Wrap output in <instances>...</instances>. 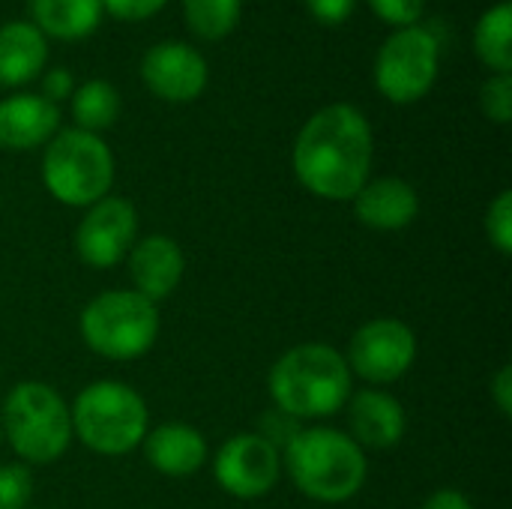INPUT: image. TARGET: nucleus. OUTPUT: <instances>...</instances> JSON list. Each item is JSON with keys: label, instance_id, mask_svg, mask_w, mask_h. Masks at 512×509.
Wrapping results in <instances>:
<instances>
[{"label": "nucleus", "instance_id": "obj_5", "mask_svg": "<svg viewBox=\"0 0 512 509\" xmlns=\"http://www.w3.org/2000/svg\"><path fill=\"white\" fill-rule=\"evenodd\" d=\"M3 441L27 465H51L72 444V417L63 396L42 381H21L9 390L0 414Z\"/></svg>", "mask_w": 512, "mask_h": 509}, {"label": "nucleus", "instance_id": "obj_14", "mask_svg": "<svg viewBox=\"0 0 512 509\" xmlns=\"http://www.w3.org/2000/svg\"><path fill=\"white\" fill-rule=\"evenodd\" d=\"M60 132V105L42 93H9L0 99V150L45 147Z\"/></svg>", "mask_w": 512, "mask_h": 509}, {"label": "nucleus", "instance_id": "obj_4", "mask_svg": "<svg viewBox=\"0 0 512 509\" xmlns=\"http://www.w3.org/2000/svg\"><path fill=\"white\" fill-rule=\"evenodd\" d=\"M72 438L99 456H126L141 447L150 414L144 396L123 381H93L87 384L72 408Z\"/></svg>", "mask_w": 512, "mask_h": 509}, {"label": "nucleus", "instance_id": "obj_20", "mask_svg": "<svg viewBox=\"0 0 512 509\" xmlns=\"http://www.w3.org/2000/svg\"><path fill=\"white\" fill-rule=\"evenodd\" d=\"M474 54L492 75H512V3L489 6L474 24Z\"/></svg>", "mask_w": 512, "mask_h": 509}, {"label": "nucleus", "instance_id": "obj_21", "mask_svg": "<svg viewBox=\"0 0 512 509\" xmlns=\"http://www.w3.org/2000/svg\"><path fill=\"white\" fill-rule=\"evenodd\" d=\"M120 93L111 81L105 78H87L84 84H75L72 96H69V111L75 120V129L84 132H105L117 123L120 117Z\"/></svg>", "mask_w": 512, "mask_h": 509}, {"label": "nucleus", "instance_id": "obj_19", "mask_svg": "<svg viewBox=\"0 0 512 509\" xmlns=\"http://www.w3.org/2000/svg\"><path fill=\"white\" fill-rule=\"evenodd\" d=\"M30 24L45 39L81 42L102 24V0H30Z\"/></svg>", "mask_w": 512, "mask_h": 509}, {"label": "nucleus", "instance_id": "obj_16", "mask_svg": "<svg viewBox=\"0 0 512 509\" xmlns=\"http://www.w3.org/2000/svg\"><path fill=\"white\" fill-rule=\"evenodd\" d=\"M351 201L357 222L372 231H402L420 213V195L402 177L369 180Z\"/></svg>", "mask_w": 512, "mask_h": 509}, {"label": "nucleus", "instance_id": "obj_23", "mask_svg": "<svg viewBox=\"0 0 512 509\" xmlns=\"http://www.w3.org/2000/svg\"><path fill=\"white\" fill-rule=\"evenodd\" d=\"M486 234L492 249H498L504 258L512 255V192L501 189L495 201L486 210Z\"/></svg>", "mask_w": 512, "mask_h": 509}, {"label": "nucleus", "instance_id": "obj_27", "mask_svg": "<svg viewBox=\"0 0 512 509\" xmlns=\"http://www.w3.org/2000/svg\"><path fill=\"white\" fill-rule=\"evenodd\" d=\"M168 6V0H102V12L111 15L114 21H150Z\"/></svg>", "mask_w": 512, "mask_h": 509}, {"label": "nucleus", "instance_id": "obj_30", "mask_svg": "<svg viewBox=\"0 0 512 509\" xmlns=\"http://www.w3.org/2000/svg\"><path fill=\"white\" fill-rule=\"evenodd\" d=\"M75 90V78L66 66H54L48 72H42V96L54 105H60L63 99H69Z\"/></svg>", "mask_w": 512, "mask_h": 509}, {"label": "nucleus", "instance_id": "obj_33", "mask_svg": "<svg viewBox=\"0 0 512 509\" xmlns=\"http://www.w3.org/2000/svg\"><path fill=\"white\" fill-rule=\"evenodd\" d=\"M0 444H3V426H0Z\"/></svg>", "mask_w": 512, "mask_h": 509}, {"label": "nucleus", "instance_id": "obj_3", "mask_svg": "<svg viewBox=\"0 0 512 509\" xmlns=\"http://www.w3.org/2000/svg\"><path fill=\"white\" fill-rule=\"evenodd\" d=\"M282 468L306 498L321 504L351 501L369 474L363 447L330 426L300 429L282 450Z\"/></svg>", "mask_w": 512, "mask_h": 509}, {"label": "nucleus", "instance_id": "obj_17", "mask_svg": "<svg viewBox=\"0 0 512 509\" xmlns=\"http://www.w3.org/2000/svg\"><path fill=\"white\" fill-rule=\"evenodd\" d=\"M141 447L147 465L165 477H192L207 462L204 435L186 423H162L156 429H147Z\"/></svg>", "mask_w": 512, "mask_h": 509}, {"label": "nucleus", "instance_id": "obj_32", "mask_svg": "<svg viewBox=\"0 0 512 509\" xmlns=\"http://www.w3.org/2000/svg\"><path fill=\"white\" fill-rule=\"evenodd\" d=\"M423 509H474L471 498L459 489H438L426 498Z\"/></svg>", "mask_w": 512, "mask_h": 509}, {"label": "nucleus", "instance_id": "obj_28", "mask_svg": "<svg viewBox=\"0 0 512 509\" xmlns=\"http://www.w3.org/2000/svg\"><path fill=\"white\" fill-rule=\"evenodd\" d=\"M297 432H300L297 420L288 417V414H282V411L276 408V411H270V414L261 420V432H258V435H261L264 441H270V444L282 453V450L288 447V441H291Z\"/></svg>", "mask_w": 512, "mask_h": 509}, {"label": "nucleus", "instance_id": "obj_6", "mask_svg": "<svg viewBox=\"0 0 512 509\" xmlns=\"http://www.w3.org/2000/svg\"><path fill=\"white\" fill-rule=\"evenodd\" d=\"M114 153L102 135L84 129H60L42 153V183L48 195L66 207H90L114 186Z\"/></svg>", "mask_w": 512, "mask_h": 509}, {"label": "nucleus", "instance_id": "obj_25", "mask_svg": "<svg viewBox=\"0 0 512 509\" xmlns=\"http://www.w3.org/2000/svg\"><path fill=\"white\" fill-rule=\"evenodd\" d=\"M33 498V477L27 465H0V509H27Z\"/></svg>", "mask_w": 512, "mask_h": 509}, {"label": "nucleus", "instance_id": "obj_11", "mask_svg": "<svg viewBox=\"0 0 512 509\" xmlns=\"http://www.w3.org/2000/svg\"><path fill=\"white\" fill-rule=\"evenodd\" d=\"M138 240V213L126 198L105 195L90 204L75 228V252L93 270H108L126 261Z\"/></svg>", "mask_w": 512, "mask_h": 509}, {"label": "nucleus", "instance_id": "obj_18", "mask_svg": "<svg viewBox=\"0 0 512 509\" xmlns=\"http://www.w3.org/2000/svg\"><path fill=\"white\" fill-rule=\"evenodd\" d=\"M48 39L30 21L0 27V87H24L45 72Z\"/></svg>", "mask_w": 512, "mask_h": 509}, {"label": "nucleus", "instance_id": "obj_24", "mask_svg": "<svg viewBox=\"0 0 512 509\" xmlns=\"http://www.w3.org/2000/svg\"><path fill=\"white\" fill-rule=\"evenodd\" d=\"M480 111L498 123L507 126L512 120V75H489L480 87Z\"/></svg>", "mask_w": 512, "mask_h": 509}, {"label": "nucleus", "instance_id": "obj_22", "mask_svg": "<svg viewBox=\"0 0 512 509\" xmlns=\"http://www.w3.org/2000/svg\"><path fill=\"white\" fill-rule=\"evenodd\" d=\"M180 3L189 33L204 42H219L231 36L243 15V0H180Z\"/></svg>", "mask_w": 512, "mask_h": 509}, {"label": "nucleus", "instance_id": "obj_7", "mask_svg": "<svg viewBox=\"0 0 512 509\" xmlns=\"http://www.w3.org/2000/svg\"><path fill=\"white\" fill-rule=\"evenodd\" d=\"M78 327L93 354L123 363L138 360L153 348L159 336V312L156 303L138 291H105L84 306Z\"/></svg>", "mask_w": 512, "mask_h": 509}, {"label": "nucleus", "instance_id": "obj_8", "mask_svg": "<svg viewBox=\"0 0 512 509\" xmlns=\"http://www.w3.org/2000/svg\"><path fill=\"white\" fill-rule=\"evenodd\" d=\"M441 72V36L429 24L393 30L372 66L378 93L393 105H414L435 87Z\"/></svg>", "mask_w": 512, "mask_h": 509}, {"label": "nucleus", "instance_id": "obj_9", "mask_svg": "<svg viewBox=\"0 0 512 509\" xmlns=\"http://www.w3.org/2000/svg\"><path fill=\"white\" fill-rule=\"evenodd\" d=\"M417 360V333L399 318H372L351 336L348 369L369 384L399 381Z\"/></svg>", "mask_w": 512, "mask_h": 509}, {"label": "nucleus", "instance_id": "obj_10", "mask_svg": "<svg viewBox=\"0 0 512 509\" xmlns=\"http://www.w3.org/2000/svg\"><path fill=\"white\" fill-rule=\"evenodd\" d=\"M213 477L222 492L240 501L264 498L282 477V453L258 432L231 435L213 459Z\"/></svg>", "mask_w": 512, "mask_h": 509}, {"label": "nucleus", "instance_id": "obj_12", "mask_svg": "<svg viewBox=\"0 0 512 509\" xmlns=\"http://www.w3.org/2000/svg\"><path fill=\"white\" fill-rule=\"evenodd\" d=\"M138 72H141L144 87L153 96H159L162 102H174V105L195 102L207 90V81H210V66L204 54L195 45L177 42V39L150 45L141 57Z\"/></svg>", "mask_w": 512, "mask_h": 509}, {"label": "nucleus", "instance_id": "obj_29", "mask_svg": "<svg viewBox=\"0 0 512 509\" xmlns=\"http://www.w3.org/2000/svg\"><path fill=\"white\" fill-rule=\"evenodd\" d=\"M306 9L318 24L336 27V24H345L354 15L357 0H306Z\"/></svg>", "mask_w": 512, "mask_h": 509}, {"label": "nucleus", "instance_id": "obj_2", "mask_svg": "<svg viewBox=\"0 0 512 509\" xmlns=\"http://www.w3.org/2000/svg\"><path fill=\"white\" fill-rule=\"evenodd\" d=\"M267 390L276 408L297 423L321 420L339 414L351 399V369L333 345L306 342L273 363Z\"/></svg>", "mask_w": 512, "mask_h": 509}, {"label": "nucleus", "instance_id": "obj_13", "mask_svg": "<svg viewBox=\"0 0 512 509\" xmlns=\"http://www.w3.org/2000/svg\"><path fill=\"white\" fill-rule=\"evenodd\" d=\"M126 261L135 291L150 303L171 297L186 273V255L168 234H150L144 240H135Z\"/></svg>", "mask_w": 512, "mask_h": 509}, {"label": "nucleus", "instance_id": "obj_31", "mask_svg": "<svg viewBox=\"0 0 512 509\" xmlns=\"http://www.w3.org/2000/svg\"><path fill=\"white\" fill-rule=\"evenodd\" d=\"M492 402H495V408L501 411V417L504 420H510L512 417V366H501L498 372H495V378H492Z\"/></svg>", "mask_w": 512, "mask_h": 509}, {"label": "nucleus", "instance_id": "obj_15", "mask_svg": "<svg viewBox=\"0 0 512 509\" xmlns=\"http://www.w3.org/2000/svg\"><path fill=\"white\" fill-rule=\"evenodd\" d=\"M348 429L360 447L390 450L405 438L408 417L396 396L369 387L348 399Z\"/></svg>", "mask_w": 512, "mask_h": 509}, {"label": "nucleus", "instance_id": "obj_1", "mask_svg": "<svg viewBox=\"0 0 512 509\" xmlns=\"http://www.w3.org/2000/svg\"><path fill=\"white\" fill-rule=\"evenodd\" d=\"M375 156L369 117L351 102L315 111L294 138L291 168L306 192L324 201H351L366 183Z\"/></svg>", "mask_w": 512, "mask_h": 509}, {"label": "nucleus", "instance_id": "obj_26", "mask_svg": "<svg viewBox=\"0 0 512 509\" xmlns=\"http://www.w3.org/2000/svg\"><path fill=\"white\" fill-rule=\"evenodd\" d=\"M369 9L378 15V21L390 24L393 30L423 24L426 0H369Z\"/></svg>", "mask_w": 512, "mask_h": 509}]
</instances>
